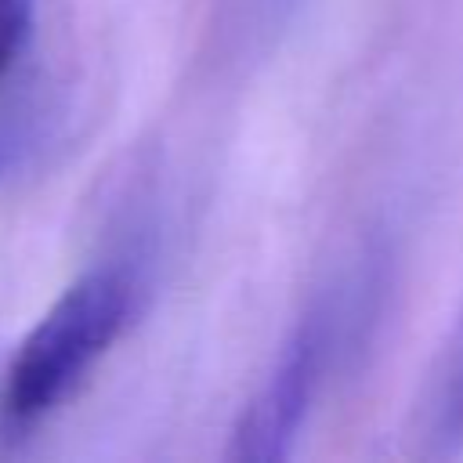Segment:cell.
I'll return each mask as SVG.
<instances>
[{
    "instance_id": "cell-4",
    "label": "cell",
    "mask_w": 463,
    "mask_h": 463,
    "mask_svg": "<svg viewBox=\"0 0 463 463\" xmlns=\"http://www.w3.org/2000/svg\"><path fill=\"white\" fill-rule=\"evenodd\" d=\"M33 36V0H0V87L22 61Z\"/></svg>"
},
{
    "instance_id": "cell-1",
    "label": "cell",
    "mask_w": 463,
    "mask_h": 463,
    "mask_svg": "<svg viewBox=\"0 0 463 463\" xmlns=\"http://www.w3.org/2000/svg\"><path fill=\"white\" fill-rule=\"evenodd\" d=\"M130 315V286L119 271H90L76 279L18 344L0 409L14 423H33L51 412L80 376L112 347Z\"/></svg>"
},
{
    "instance_id": "cell-2",
    "label": "cell",
    "mask_w": 463,
    "mask_h": 463,
    "mask_svg": "<svg viewBox=\"0 0 463 463\" xmlns=\"http://www.w3.org/2000/svg\"><path fill=\"white\" fill-rule=\"evenodd\" d=\"M326 347H329L326 315H307V322H300L297 333L289 336V344L282 347L264 387L242 409V416L232 430V449H228L232 459L275 463V459L293 456L300 423H304L311 394L318 387Z\"/></svg>"
},
{
    "instance_id": "cell-3",
    "label": "cell",
    "mask_w": 463,
    "mask_h": 463,
    "mask_svg": "<svg viewBox=\"0 0 463 463\" xmlns=\"http://www.w3.org/2000/svg\"><path fill=\"white\" fill-rule=\"evenodd\" d=\"M427 412H430V434L445 449H456L463 441V318L434 373Z\"/></svg>"
}]
</instances>
